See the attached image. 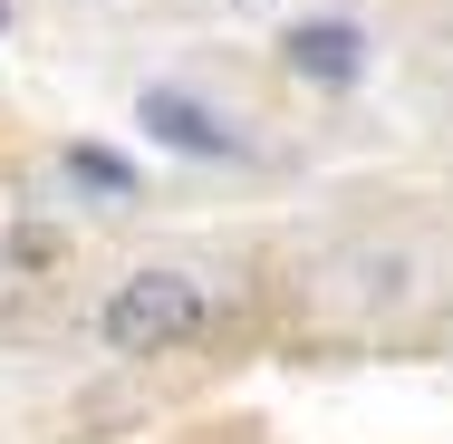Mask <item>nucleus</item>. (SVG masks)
I'll return each mask as SVG.
<instances>
[{"label": "nucleus", "instance_id": "1", "mask_svg": "<svg viewBox=\"0 0 453 444\" xmlns=\"http://www.w3.org/2000/svg\"><path fill=\"white\" fill-rule=\"evenodd\" d=\"M203 319H212V300H203L193 270H135V280L106 290L96 339H106L116 357H174V348L203 339Z\"/></svg>", "mask_w": 453, "mask_h": 444}, {"label": "nucleus", "instance_id": "2", "mask_svg": "<svg viewBox=\"0 0 453 444\" xmlns=\"http://www.w3.org/2000/svg\"><path fill=\"white\" fill-rule=\"evenodd\" d=\"M135 126H145L155 145H174V155H212V165H242V155H251L242 126H232L222 106H203L193 88H145L135 97Z\"/></svg>", "mask_w": 453, "mask_h": 444}, {"label": "nucleus", "instance_id": "3", "mask_svg": "<svg viewBox=\"0 0 453 444\" xmlns=\"http://www.w3.org/2000/svg\"><path fill=\"white\" fill-rule=\"evenodd\" d=\"M366 58H376V39H366L357 19H289L280 29V68L309 78V88H357Z\"/></svg>", "mask_w": 453, "mask_h": 444}, {"label": "nucleus", "instance_id": "4", "mask_svg": "<svg viewBox=\"0 0 453 444\" xmlns=\"http://www.w3.org/2000/svg\"><path fill=\"white\" fill-rule=\"evenodd\" d=\"M68 175H88L96 193H126V183H135L126 165H116V155H96V145H78V155H68Z\"/></svg>", "mask_w": 453, "mask_h": 444}, {"label": "nucleus", "instance_id": "5", "mask_svg": "<svg viewBox=\"0 0 453 444\" xmlns=\"http://www.w3.org/2000/svg\"><path fill=\"white\" fill-rule=\"evenodd\" d=\"M212 10H251V0H212Z\"/></svg>", "mask_w": 453, "mask_h": 444}, {"label": "nucleus", "instance_id": "6", "mask_svg": "<svg viewBox=\"0 0 453 444\" xmlns=\"http://www.w3.org/2000/svg\"><path fill=\"white\" fill-rule=\"evenodd\" d=\"M0 29H10V10H0Z\"/></svg>", "mask_w": 453, "mask_h": 444}]
</instances>
